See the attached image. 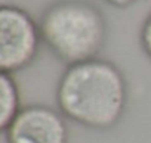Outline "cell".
Masks as SVG:
<instances>
[{"mask_svg":"<svg viewBox=\"0 0 151 143\" xmlns=\"http://www.w3.org/2000/svg\"><path fill=\"white\" fill-rule=\"evenodd\" d=\"M104 2L116 9H126V8H130L132 5H135L138 0H104Z\"/></svg>","mask_w":151,"mask_h":143,"instance_id":"cell-7","label":"cell"},{"mask_svg":"<svg viewBox=\"0 0 151 143\" xmlns=\"http://www.w3.org/2000/svg\"><path fill=\"white\" fill-rule=\"evenodd\" d=\"M43 44L40 24L31 14L14 3L0 8V71L17 74L28 68Z\"/></svg>","mask_w":151,"mask_h":143,"instance_id":"cell-3","label":"cell"},{"mask_svg":"<svg viewBox=\"0 0 151 143\" xmlns=\"http://www.w3.org/2000/svg\"><path fill=\"white\" fill-rule=\"evenodd\" d=\"M139 44L142 52L147 55L148 59H151V12L144 19L141 30H139Z\"/></svg>","mask_w":151,"mask_h":143,"instance_id":"cell-6","label":"cell"},{"mask_svg":"<svg viewBox=\"0 0 151 143\" xmlns=\"http://www.w3.org/2000/svg\"><path fill=\"white\" fill-rule=\"evenodd\" d=\"M21 93L14 74H0V130L6 128L22 109Z\"/></svg>","mask_w":151,"mask_h":143,"instance_id":"cell-5","label":"cell"},{"mask_svg":"<svg viewBox=\"0 0 151 143\" xmlns=\"http://www.w3.org/2000/svg\"><path fill=\"white\" fill-rule=\"evenodd\" d=\"M55 102L68 121L89 130L107 131L124 117L129 84L113 60L93 58L65 66L56 83Z\"/></svg>","mask_w":151,"mask_h":143,"instance_id":"cell-1","label":"cell"},{"mask_svg":"<svg viewBox=\"0 0 151 143\" xmlns=\"http://www.w3.org/2000/svg\"><path fill=\"white\" fill-rule=\"evenodd\" d=\"M39 24L43 44L65 66L99 58L107 44L108 21L91 0H53Z\"/></svg>","mask_w":151,"mask_h":143,"instance_id":"cell-2","label":"cell"},{"mask_svg":"<svg viewBox=\"0 0 151 143\" xmlns=\"http://www.w3.org/2000/svg\"><path fill=\"white\" fill-rule=\"evenodd\" d=\"M6 143H68V120L58 108L43 103L24 106L2 130Z\"/></svg>","mask_w":151,"mask_h":143,"instance_id":"cell-4","label":"cell"}]
</instances>
